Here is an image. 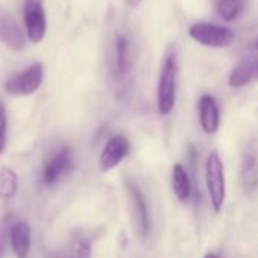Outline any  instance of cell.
I'll return each mask as SVG.
<instances>
[{
    "mask_svg": "<svg viewBox=\"0 0 258 258\" xmlns=\"http://www.w3.org/2000/svg\"><path fill=\"white\" fill-rule=\"evenodd\" d=\"M177 95V60L174 54L166 56L157 83V110L166 116L175 106Z\"/></svg>",
    "mask_w": 258,
    "mask_h": 258,
    "instance_id": "6da1fadb",
    "label": "cell"
},
{
    "mask_svg": "<svg viewBox=\"0 0 258 258\" xmlns=\"http://www.w3.org/2000/svg\"><path fill=\"white\" fill-rule=\"evenodd\" d=\"M206 186L215 212H221L225 201V172L218 151H212L206 160Z\"/></svg>",
    "mask_w": 258,
    "mask_h": 258,
    "instance_id": "7a4b0ae2",
    "label": "cell"
},
{
    "mask_svg": "<svg viewBox=\"0 0 258 258\" xmlns=\"http://www.w3.org/2000/svg\"><path fill=\"white\" fill-rule=\"evenodd\" d=\"M189 36L203 45L215 47V48L230 47L236 39V35L230 27L218 26L212 23H197L190 26Z\"/></svg>",
    "mask_w": 258,
    "mask_h": 258,
    "instance_id": "3957f363",
    "label": "cell"
},
{
    "mask_svg": "<svg viewBox=\"0 0 258 258\" xmlns=\"http://www.w3.org/2000/svg\"><path fill=\"white\" fill-rule=\"evenodd\" d=\"M44 80L42 63H33L24 71L14 74L5 83V89L12 95H30L38 91Z\"/></svg>",
    "mask_w": 258,
    "mask_h": 258,
    "instance_id": "277c9868",
    "label": "cell"
},
{
    "mask_svg": "<svg viewBox=\"0 0 258 258\" xmlns=\"http://www.w3.org/2000/svg\"><path fill=\"white\" fill-rule=\"evenodd\" d=\"M23 15L29 39L33 44L41 42L47 32V17L42 0H24Z\"/></svg>",
    "mask_w": 258,
    "mask_h": 258,
    "instance_id": "5b68a950",
    "label": "cell"
},
{
    "mask_svg": "<svg viewBox=\"0 0 258 258\" xmlns=\"http://www.w3.org/2000/svg\"><path fill=\"white\" fill-rule=\"evenodd\" d=\"M127 192L132 206V221H133L135 234L144 240L150 233V216H148V207L145 198L141 189L133 183H127Z\"/></svg>",
    "mask_w": 258,
    "mask_h": 258,
    "instance_id": "8992f818",
    "label": "cell"
},
{
    "mask_svg": "<svg viewBox=\"0 0 258 258\" xmlns=\"http://www.w3.org/2000/svg\"><path fill=\"white\" fill-rule=\"evenodd\" d=\"M73 169V151L68 147L59 150L42 169V183L48 187L60 181Z\"/></svg>",
    "mask_w": 258,
    "mask_h": 258,
    "instance_id": "52a82bcc",
    "label": "cell"
},
{
    "mask_svg": "<svg viewBox=\"0 0 258 258\" xmlns=\"http://www.w3.org/2000/svg\"><path fill=\"white\" fill-rule=\"evenodd\" d=\"M130 151V144L124 136H113L107 141L104 145L100 159H98V166L101 172H109L113 168H116L122 159L128 154Z\"/></svg>",
    "mask_w": 258,
    "mask_h": 258,
    "instance_id": "ba28073f",
    "label": "cell"
},
{
    "mask_svg": "<svg viewBox=\"0 0 258 258\" xmlns=\"http://www.w3.org/2000/svg\"><path fill=\"white\" fill-rule=\"evenodd\" d=\"M0 41L12 51H21L24 48L23 32L15 21L14 15L0 5Z\"/></svg>",
    "mask_w": 258,
    "mask_h": 258,
    "instance_id": "9c48e42d",
    "label": "cell"
},
{
    "mask_svg": "<svg viewBox=\"0 0 258 258\" xmlns=\"http://www.w3.org/2000/svg\"><path fill=\"white\" fill-rule=\"evenodd\" d=\"M255 79H258V53L249 54L237 63L228 77V85L231 88H242Z\"/></svg>",
    "mask_w": 258,
    "mask_h": 258,
    "instance_id": "30bf717a",
    "label": "cell"
},
{
    "mask_svg": "<svg viewBox=\"0 0 258 258\" xmlns=\"http://www.w3.org/2000/svg\"><path fill=\"white\" fill-rule=\"evenodd\" d=\"M198 112H200V124L203 130L209 135L216 133L221 124V113L215 97L203 95L198 103Z\"/></svg>",
    "mask_w": 258,
    "mask_h": 258,
    "instance_id": "8fae6325",
    "label": "cell"
},
{
    "mask_svg": "<svg viewBox=\"0 0 258 258\" xmlns=\"http://www.w3.org/2000/svg\"><path fill=\"white\" fill-rule=\"evenodd\" d=\"M11 246L18 258H24L30 249V228L26 222H14L11 230Z\"/></svg>",
    "mask_w": 258,
    "mask_h": 258,
    "instance_id": "7c38bea8",
    "label": "cell"
},
{
    "mask_svg": "<svg viewBox=\"0 0 258 258\" xmlns=\"http://www.w3.org/2000/svg\"><path fill=\"white\" fill-rule=\"evenodd\" d=\"M172 190L175 197L183 203H186L192 195V183L189 174L180 163L174 165L172 168Z\"/></svg>",
    "mask_w": 258,
    "mask_h": 258,
    "instance_id": "4fadbf2b",
    "label": "cell"
},
{
    "mask_svg": "<svg viewBox=\"0 0 258 258\" xmlns=\"http://www.w3.org/2000/svg\"><path fill=\"white\" fill-rule=\"evenodd\" d=\"M128 39L124 35H116L115 38V53H113V71L116 77H122L128 71Z\"/></svg>",
    "mask_w": 258,
    "mask_h": 258,
    "instance_id": "5bb4252c",
    "label": "cell"
},
{
    "mask_svg": "<svg viewBox=\"0 0 258 258\" xmlns=\"http://www.w3.org/2000/svg\"><path fill=\"white\" fill-rule=\"evenodd\" d=\"M246 0H216V11L225 21H234L242 17Z\"/></svg>",
    "mask_w": 258,
    "mask_h": 258,
    "instance_id": "9a60e30c",
    "label": "cell"
},
{
    "mask_svg": "<svg viewBox=\"0 0 258 258\" xmlns=\"http://www.w3.org/2000/svg\"><path fill=\"white\" fill-rule=\"evenodd\" d=\"M18 189V177L17 174L6 166L0 168V198L11 200L15 197Z\"/></svg>",
    "mask_w": 258,
    "mask_h": 258,
    "instance_id": "2e32d148",
    "label": "cell"
},
{
    "mask_svg": "<svg viewBox=\"0 0 258 258\" xmlns=\"http://www.w3.org/2000/svg\"><path fill=\"white\" fill-rule=\"evenodd\" d=\"M14 225V215L8 213L0 219V257L6 254L8 245H11V230Z\"/></svg>",
    "mask_w": 258,
    "mask_h": 258,
    "instance_id": "e0dca14e",
    "label": "cell"
},
{
    "mask_svg": "<svg viewBox=\"0 0 258 258\" xmlns=\"http://www.w3.org/2000/svg\"><path fill=\"white\" fill-rule=\"evenodd\" d=\"M243 177H245V183L252 184L257 181L258 171H257V162L252 156H246L245 157V163H243Z\"/></svg>",
    "mask_w": 258,
    "mask_h": 258,
    "instance_id": "ac0fdd59",
    "label": "cell"
},
{
    "mask_svg": "<svg viewBox=\"0 0 258 258\" xmlns=\"http://www.w3.org/2000/svg\"><path fill=\"white\" fill-rule=\"evenodd\" d=\"M6 130H8L6 109H5L3 101L0 100V154L5 151V147H6Z\"/></svg>",
    "mask_w": 258,
    "mask_h": 258,
    "instance_id": "d6986e66",
    "label": "cell"
},
{
    "mask_svg": "<svg viewBox=\"0 0 258 258\" xmlns=\"http://www.w3.org/2000/svg\"><path fill=\"white\" fill-rule=\"evenodd\" d=\"M141 2H142V0H127V3H128L132 8H138V6L141 5Z\"/></svg>",
    "mask_w": 258,
    "mask_h": 258,
    "instance_id": "ffe728a7",
    "label": "cell"
},
{
    "mask_svg": "<svg viewBox=\"0 0 258 258\" xmlns=\"http://www.w3.org/2000/svg\"><path fill=\"white\" fill-rule=\"evenodd\" d=\"M255 47H257V50H258V42H257V45H255Z\"/></svg>",
    "mask_w": 258,
    "mask_h": 258,
    "instance_id": "44dd1931",
    "label": "cell"
}]
</instances>
